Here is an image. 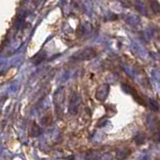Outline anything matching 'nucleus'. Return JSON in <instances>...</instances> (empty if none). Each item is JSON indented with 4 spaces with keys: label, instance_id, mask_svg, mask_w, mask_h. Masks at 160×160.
<instances>
[{
    "label": "nucleus",
    "instance_id": "obj_1",
    "mask_svg": "<svg viewBox=\"0 0 160 160\" xmlns=\"http://www.w3.org/2000/svg\"><path fill=\"white\" fill-rule=\"evenodd\" d=\"M109 89L110 88L108 84H103L101 86H99L96 91V98L100 101H104L109 94Z\"/></svg>",
    "mask_w": 160,
    "mask_h": 160
},
{
    "label": "nucleus",
    "instance_id": "obj_2",
    "mask_svg": "<svg viewBox=\"0 0 160 160\" xmlns=\"http://www.w3.org/2000/svg\"><path fill=\"white\" fill-rule=\"evenodd\" d=\"M95 55H96V52H95L93 49L88 48V49L83 50L82 52H80L78 58L79 59H91L95 57Z\"/></svg>",
    "mask_w": 160,
    "mask_h": 160
},
{
    "label": "nucleus",
    "instance_id": "obj_3",
    "mask_svg": "<svg viewBox=\"0 0 160 160\" xmlns=\"http://www.w3.org/2000/svg\"><path fill=\"white\" fill-rule=\"evenodd\" d=\"M129 155V151L127 149L125 148H121V149H118L117 152H116V156L119 160H122L125 159Z\"/></svg>",
    "mask_w": 160,
    "mask_h": 160
},
{
    "label": "nucleus",
    "instance_id": "obj_4",
    "mask_svg": "<svg viewBox=\"0 0 160 160\" xmlns=\"http://www.w3.org/2000/svg\"><path fill=\"white\" fill-rule=\"evenodd\" d=\"M150 5H151L152 11L154 13H159L160 12V4L156 1V0H150Z\"/></svg>",
    "mask_w": 160,
    "mask_h": 160
},
{
    "label": "nucleus",
    "instance_id": "obj_5",
    "mask_svg": "<svg viewBox=\"0 0 160 160\" xmlns=\"http://www.w3.org/2000/svg\"><path fill=\"white\" fill-rule=\"evenodd\" d=\"M135 50H136V53L139 55L140 57H142V58L146 57V51H145V49L140 46V45L137 44L136 46H135Z\"/></svg>",
    "mask_w": 160,
    "mask_h": 160
},
{
    "label": "nucleus",
    "instance_id": "obj_6",
    "mask_svg": "<svg viewBox=\"0 0 160 160\" xmlns=\"http://www.w3.org/2000/svg\"><path fill=\"white\" fill-rule=\"evenodd\" d=\"M136 9L138 10V11L140 13H142V14H146L147 11H146V7H145V5L143 2L141 1H137L136 2Z\"/></svg>",
    "mask_w": 160,
    "mask_h": 160
},
{
    "label": "nucleus",
    "instance_id": "obj_7",
    "mask_svg": "<svg viewBox=\"0 0 160 160\" xmlns=\"http://www.w3.org/2000/svg\"><path fill=\"white\" fill-rule=\"evenodd\" d=\"M149 104H150V106H151V109H153L154 111H156V110L159 109V104H158V102L156 101V100L150 98L149 99Z\"/></svg>",
    "mask_w": 160,
    "mask_h": 160
},
{
    "label": "nucleus",
    "instance_id": "obj_8",
    "mask_svg": "<svg viewBox=\"0 0 160 160\" xmlns=\"http://www.w3.org/2000/svg\"><path fill=\"white\" fill-rule=\"evenodd\" d=\"M140 22V19L136 16H130L128 18V23H130L131 25H136Z\"/></svg>",
    "mask_w": 160,
    "mask_h": 160
},
{
    "label": "nucleus",
    "instance_id": "obj_9",
    "mask_svg": "<svg viewBox=\"0 0 160 160\" xmlns=\"http://www.w3.org/2000/svg\"><path fill=\"white\" fill-rule=\"evenodd\" d=\"M135 140H136V143L137 144H141L142 142H144L145 137L143 136L142 134H139L138 136H136V139H135Z\"/></svg>",
    "mask_w": 160,
    "mask_h": 160
},
{
    "label": "nucleus",
    "instance_id": "obj_10",
    "mask_svg": "<svg viewBox=\"0 0 160 160\" xmlns=\"http://www.w3.org/2000/svg\"><path fill=\"white\" fill-rule=\"evenodd\" d=\"M154 138L156 141H160V127L154 132Z\"/></svg>",
    "mask_w": 160,
    "mask_h": 160
},
{
    "label": "nucleus",
    "instance_id": "obj_11",
    "mask_svg": "<svg viewBox=\"0 0 160 160\" xmlns=\"http://www.w3.org/2000/svg\"><path fill=\"white\" fill-rule=\"evenodd\" d=\"M140 160H150V157L148 155H143V156L140 158Z\"/></svg>",
    "mask_w": 160,
    "mask_h": 160
}]
</instances>
